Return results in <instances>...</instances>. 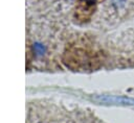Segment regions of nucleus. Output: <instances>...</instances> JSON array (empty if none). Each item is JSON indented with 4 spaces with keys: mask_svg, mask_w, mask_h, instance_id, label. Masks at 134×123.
Here are the masks:
<instances>
[{
    "mask_svg": "<svg viewBox=\"0 0 134 123\" xmlns=\"http://www.w3.org/2000/svg\"><path fill=\"white\" fill-rule=\"evenodd\" d=\"M92 100L100 104L111 105H134V98L127 96L116 95H96L92 97Z\"/></svg>",
    "mask_w": 134,
    "mask_h": 123,
    "instance_id": "1",
    "label": "nucleus"
},
{
    "mask_svg": "<svg viewBox=\"0 0 134 123\" xmlns=\"http://www.w3.org/2000/svg\"><path fill=\"white\" fill-rule=\"evenodd\" d=\"M85 1H86L88 4H92V3H93V2H95L96 0H85Z\"/></svg>",
    "mask_w": 134,
    "mask_h": 123,
    "instance_id": "4",
    "label": "nucleus"
},
{
    "mask_svg": "<svg viewBox=\"0 0 134 123\" xmlns=\"http://www.w3.org/2000/svg\"><path fill=\"white\" fill-rule=\"evenodd\" d=\"M112 3H113V5L120 7V6H124L126 4V0H112Z\"/></svg>",
    "mask_w": 134,
    "mask_h": 123,
    "instance_id": "3",
    "label": "nucleus"
},
{
    "mask_svg": "<svg viewBox=\"0 0 134 123\" xmlns=\"http://www.w3.org/2000/svg\"><path fill=\"white\" fill-rule=\"evenodd\" d=\"M45 47L41 44V43H35L34 45H32V51H34V53L36 54V55H43L44 53H45Z\"/></svg>",
    "mask_w": 134,
    "mask_h": 123,
    "instance_id": "2",
    "label": "nucleus"
}]
</instances>
